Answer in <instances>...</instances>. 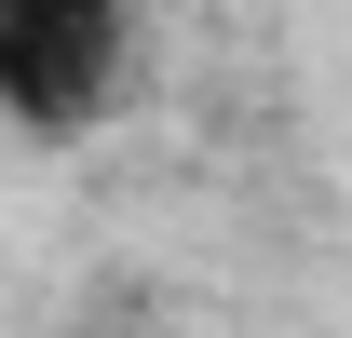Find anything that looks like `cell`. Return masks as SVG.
I'll use <instances>...</instances> for the list:
<instances>
[{
    "instance_id": "1",
    "label": "cell",
    "mask_w": 352,
    "mask_h": 338,
    "mask_svg": "<svg viewBox=\"0 0 352 338\" xmlns=\"http://www.w3.org/2000/svg\"><path fill=\"white\" fill-rule=\"evenodd\" d=\"M122 0H0V109L28 135H82L109 95H122Z\"/></svg>"
}]
</instances>
